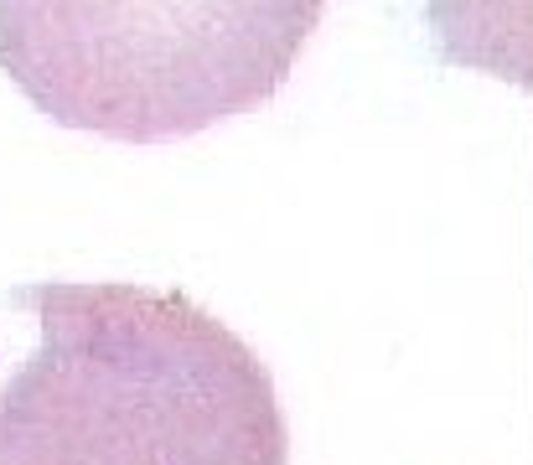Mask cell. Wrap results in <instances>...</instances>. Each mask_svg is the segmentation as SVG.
<instances>
[{
  "instance_id": "cell-1",
  "label": "cell",
  "mask_w": 533,
  "mask_h": 465,
  "mask_svg": "<svg viewBox=\"0 0 533 465\" xmlns=\"http://www.w3.org/2000/svg\"><path fill=\"white\" fill-rule=\"evenodd\" d=\"M37 347L0 372V465H290L259 352L182 290L37 279Z\"/></svg>"
},
{
  "instance_id": "cell-2",
  "label": "cell",
  "mask_w": 533,
  "mask_h": 465,
  "mask_svg": "<svg viewBox=\"0 0 533 465\" xmlns=\"http://www.w3.org/2000/svg\"><path fill=\"white\" fill-rule=\"evenodd\" d=\"M327 0H0V73L63 130L161 145L254 114Z\"/></svg>"
},
{
  "instance_id": "cell-3",
  "label": "cell",
  "mask_w": 533,
  "mask_h": 465,
  "mask_svg": "<svg viewBox=\"0 0 533 465\" xmlns=\"http://www.w3.org/2000/svg\"><path fill=\"white\" fill-rule=\"evenodd\" d=\"M440 62L533 93V0H425Z\"/></svg>"
}]
</instances>
